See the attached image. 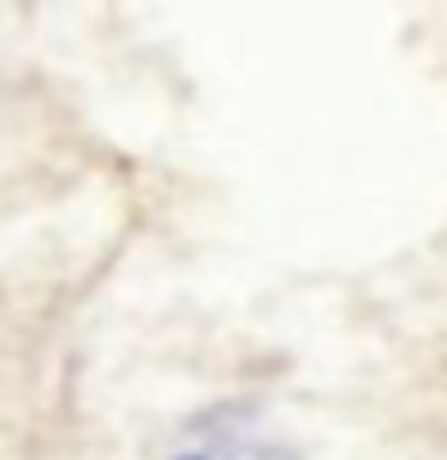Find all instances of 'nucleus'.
<instances>
[{"mask_svg": "<svg viewBox=\"0 0 447 460\" xmlns=\"http://www.w3.org/2000/svg\"><path fill=\"white\" fill-rule=\"evenodd\" d=\"M176 460H254L249 456V447H240V442H194V447H181L176 451Z\"/></svg>", "mask_w": 447, "mask_h": 460, "instance_id": "obj_1", "label": "nucleus"}]
</instances>
